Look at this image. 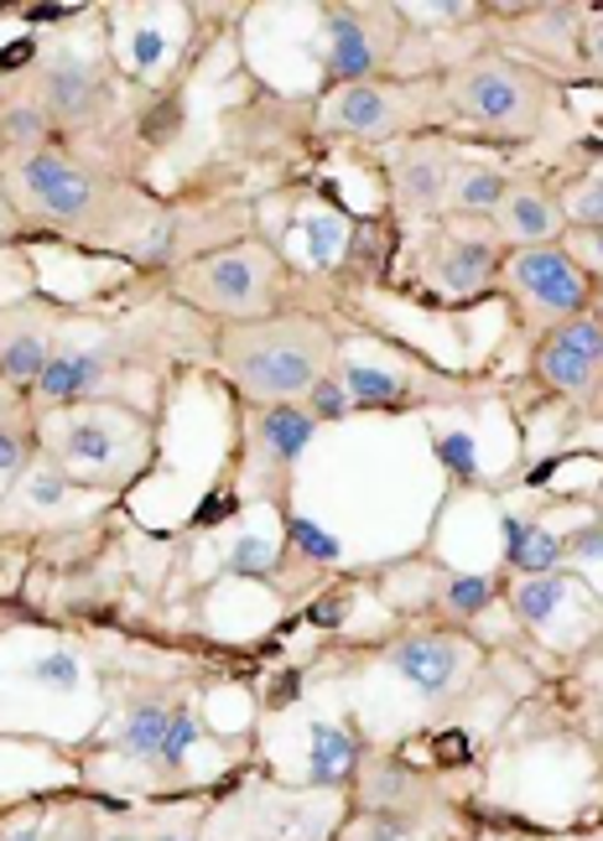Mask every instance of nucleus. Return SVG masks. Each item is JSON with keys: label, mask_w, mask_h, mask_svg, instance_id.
<instances>
[{"label": "nucleus", "mask_w": 603, "mask_h": 841, "mask_svg": "<svg viewBox=\"0 0 603 841\" xmlns=\"http://www.w3.org/2000/svg\"><path fill=\"white\" fill-rule=\"evenodd\" d=\"M21 177H26V187H32V197H37L42 208H53V214L73 218L89 208V197H94V182L79 172V167H68L62 157H47V151H37V157L21 167Z\"/></svg>", "instance_id": "2"}, {"label": "nucleus", "mask_w": 603, "mask_h": 841, "mask_svg": "<svg viewBox=\"0 0 603 841\" xmlns=\"http://www.w3.org/2000/svg\"><path fill=\"white\" fill-rule=\"evenodd\" d=\"M515 281L542 307H557V312H578L583 307V281L567 265V254H557V250H525L515 260Z\"/></svg>", "instance_id": "3"}, {"label": "nucleus", "mask_w": 603, "mask_h": 841, "mask_svg": "<svg viewBox=\"0 0 603 841\" xmlns=\"http://www.w3.org/2000/svg\"><path fill=\"white\" fill-rule=\"evenodd\" d=\"M32 499H37V504H58V499H62V478H37V484H32Z\"/></svg>", "instance_id": "37"}, {"label": "nucleus", "mask_w": 603, "mask_h": 841, "mask_svg": "<svg viewBox=\"0 0 603 841\" xmlns=\"http://www.w3.org/2000/svg\"><path fill=\"white\" fill-rule=\"evenodd\" d=\"M542 374L551 379V385H562V390H583L588 379H593V364H583L578 353L557 349V343H546V353H542Z\"/></svg>", "instance_id": "19"}, {"label": "nucleus", "mask_w": 603, "mask_h": 841, "mask_svg": "<svg viewBox=\"0 0 603 841\" xmlns=\"http://www.w3.org/2000/svg\"><path fill=\"white\" fill-rule=\"evenodd\" d=\"M193 738H198V723L187 717V712H172V723H167V738H161V759L178 763L187 748H193Z\"/></svg>", "instance_id": "25"}, {"label": "nucleus", "mask_w": 603, "mask_h": 841, "mask_svg": "<svg viewBox=\"0 0 603 841\" xmlns=\"http://www.w3.org/2000/svg\"><path fill=\"white\" fill-rule=\"evenodd\" d=\"M161 841H182V837H161Z\"/></svg>", "instance_id": "46"}, {"label": "nucleus", "mask_w": 603, "mask_h": 841, "mask_svg": "<svg viewBox=\"0 0 603 841\" xmlns=\"http://www.w3.org/2000/svg\"><path fill=\"white\" fill-rule=\"evenodd\" d=\"M130 58H136V68H157V58H161V32L141 26V32H136V42H130Z\"/></svg>", "instance_id": "31"}, {"label": "nucleus", "mask_w": 603, "mask_h": 841, "mask_svg": "<svg viewBox=\"0 0 603 841\" xmlns=\"http://www.w3.org/2000/svg\"><path fill=\"white\" fill-rule=\"evenodd\" d=\"M16 463H21V442L11 431H0V473H11Z\"/></svg>", "instance_id": "38"}, {"label": "nucleus", "mask_w": 603, "mask_h": 841, "mask_svg": "<svg viewBox=\"0 0 603 841\" xmlns=\"http://www.w3.org/2000/svg\"><path fill=\"white\" fill-rule=\"evenodd\" d=\"M343 385L354 390V400H369V406H380V400H396L401 395V379L385 370H369V364H349L343 370Z\"/></svg>", "instance_id": "17"}, {"label": "nucleus", "mask_w": 603, "mask_h": 841, "mask_svg": "<svg viewBox=\"0 0 603 841\" xmlns=\"http://www.w3.org/2000/svg\"><path fill=\"white\" fill-rule=\"evenodd\" d=\"M307 395H312V411L318 416H343L354 406V395H343V385H328V379H318Z\"/></svg>", "instance_id": "30"}, {"label": "nucleus", "mask_w": 603, "mask_h": 841, "mask_svg": "<svg viewBox=\"0 0 603 841\" xmlns=\"http://www.w3.org/2000/svg\"><path fill=\"white\" fill-rule=\"evenodd\" d=\"M593 245H599V254H603V229H599V235H593Z\"/></svg>", "instance_id": "44"}, {"label": "nucleus", "mask_w": 603, "mask_h": 841, "mask_svg": "<svg viewBox=\"0 0 603 841\" xmlns=\"http://www.w3.org/2000/svg\"><path fill=\"white\" fill-rule=\"evenodd\" d=\"M58 16H68V5H32L26 11V21H58Z\"/></svg>", "instance_id": "41"}, {"label": "nucleus", "mask_w": 603, "mask_h": 841, "mask_svg": "<svg viewBox=\"0 0 603 841\" xmlns=\"http://www.w3.org/2000/svg\"><path fill=\"white\" fill-rule=\"evenodd\" d=\"M68 452L83 457V463H110L115 457V442H110V431L94 427V421H79V427L68 431Z\"/></svg>", "instance_id": "22"}, {"label": "nucleus", "mask_w": 603, "mask_h": 841, "mask_svg": "<svg viewBox=\"0 0 603 841\" xmlns=\"http://www.w3.org/2000/svg\"><path fill=\"white\" fill-rule=\"evenodd\" d=\"M360 763V743L339 727H312V784H339Z\"/></svg>", "instance_id": "8"}, {"label": "nucleus", "mask_w": 603, "mask_h": 841, "mask_svg": "<svg viewBox=\"0 0 603 841\" xmlns=\"http://www.w3.org/2000/svg\"><path fill=\"white\" fill-rule=\"evenodd\" d=\"M229 514H235V499H229V493H219V499H203L198 525H219V520H229Z\"/></svg>", "instance_id": "33"}, {"label": "nucleus", "mask_w": 603, "mask_h": 841, "mask_svg": "<svg viewBox=\"0 0 603 841\" xmlns=\"http://www.w3.org/2000/svg\"><path fill=\"white\" fill-rule=\"evenodd\" d=\"M47 99H53V110L68 120H79L94 110V99H100V79L83 68L79 58H62L53 73H47Z\"/></svg>", "instance_id": "6"}, {"label": "nucleus", "mask_w": 603, "mask_h": 841, "mask_svg": "<svg viewBox=\"0 0 603 841\" xmlns=\"http://www.w3.org/2000/svg\"><path fill=\"white\" fill-rule=\"evenodd\" d=\"M0 359H5L11 379H42V370H47V353H42V343H37L32 333H26V338H11Z\"/></svg>", "instance_id": "21"}, {"label": "nucleus", "mask_w": 603, "mask_h": 841, "mask_svg": "<svg viewBox=\"0 0 603 841\" xmlns=\"http://www.w3.org/2000/svg\"><path fill=\"white\" fill-rule=\"evenodd\" d=\"M110 841H136V837H110Z\"/></svg>", "instance_id": "45"}, {"label": "nucleus", "mask_w": 603, "mask_h": 841, "mask_svg": "<svg viewBox=\"0 0 603 841\" xmlns=\"http://www.w3.org/2000/svg\"><path fill=\"white\" fill-rule=\"evenodd\" d=\"M339 613H343V598H339V603H322V607H312V618H318V624H333Z\"/></svg>", "instance_id": "42"}, {"label": "nucleus", "mask_w": 603, "mask_h": 841, "mask_svg": "<svg viewBox=\"0 0 603 841\" xmlns=\"http://www.w3.org/2000/svg\"><path fill=\"white\" fill-rule=\"evenodd\" d=\"M224 359L250 395H271V400H286L297 390H312L318 385L322 364H328V333L318 322H265V328H244V333H229L224 343Z\"/></svg>", "instance_id": "1"}, {"label": "nucleus", "mask_w": 603, "mask_h": 841, "mask_svg": "<svg viewBox=\"0 0 603 841\" xmlns=\"http://www.w3.org/2000/svg\"><path fill=\"white\" fill-rule=\"evenodd\" d=\"M37 136H42V115H32V110L5 115V140H37Z\"/></svg>", "instance_id": "32"}, {"label": "nucleus", "mask_w": 603, "mask_h": 841, "mask_svg": "<svg viewBox=\"0 0 603 841\" xmlns=\"http://www.w3.org/2000/svg\"><path fill=\"white\" fill-rule=\"evenodd\" d=\"M333 245H339V229H333L328 218H318V224H312V250H318V260H328Z\"/></svg>", "instance_id": "34"}, {"label": "nucleus", "mask_w": 603, "mask_h": 841, "mask_svg": "<svg viewBox=\"0 0 603 841\" xmlns=\"http://www.w3.org/2000/svg\"><path fill=\"white\" fill-rule=\"evenodd\" d=\"M447 603H453V613H479L489 603V577H458L447 588Z\"/></svg>", "instance_id": "26"}, {"label": "nucleus", "mask_w": 603, "mask_h": 841, "mask_svg": "<svg viewBox=\"0 0 603 841\" xmlns=\"http://www.w3.org/2000/svg\"><path fill=\"white\" fill-rule=\"evenodd\" d=\"M261 442L282 463H292L307 442H312V416H302V411H292V406H276V411H265L261 416Z\"/></svg>", "instance_id": "9"}, {"label": "nucleus", "mask_w": 603, "mask_h": 841, "mask_svg": "<svg viewBox=\"0 0 603 841\" xmlns=\"http://www.w3.org/2000/svg\"><path fill=\"white\" fill-rule=\"evenodd\" d=\"M32 58V42H16V47H0V68H21Z\"/></svg>", "instance_id": "39"}, {"label": "nucleus", "mask_w": 603, "mask_h": 841, "mask_svg": "<svg viewBox=\"0 0 603 841\" xmlns=\"http://www.w3.org/2000/svg\"><path fill=\"white\" fill-rule=\"evenodd\" d=\"M567 546L578 550V556H603V525H599V530H578Z\"/></svg>", "instance_id": "35"}, {"label": "nucleus", "mask_w": 603, "mask_h": 841, "mask_svg": "<svg viewBox=\"0 0 603 841\" xmlns=\"http://www.w3.org/2000/svg\"><path fill=\"white\" fill-rule=\"evenodd\" d=\"M333 115H339V125H349V130H380L390 110H385L380 89H343L339 104H333Z\"/></svg>", "instance_id": "14"}, {"label": "nucleus", "mask_w": 603, "mask_h": 841, "mask_svg": "<svg viewBox=\"0 0 603 841\" xmlns=\"http://www.w3.org/2000/svg\"><path fill=\"white\" fill-rule=\"evenodd\" d=\"M328 37H333V53H328V68H333V79H364L369 73V42H364L360 21L354 16H328Z\"/></svg>", "instance_id": "7"}, {"label": "nucleus", "mask_w": 603, "mask_h": 841, "mask_svg": "<svg viewBox=\"0 0 603 841\" xmlns=\"http://www.w3.org/2000/svg\"><path fill=\"white\" fill-rule=\"evenodd\" d=\"M557 603H562V577H531L521 592H515V613H521L525 624H546L551 613H557Z\"/></svg>", "instance_id": "15"}, {"label": "nucleus", "mask_w": 603, "mask_h": 841, "mask_svg": "<svg viewBox=\"0 0 603 841\" xmlns=\"http://www.w3.org/2000/svg\"><path fill=\"white\" fill-rule=\"evenodd\" d=\"M396 670H401L417 691L443 696L447 681L458 675V649L447 645V639H406V645L396 649Z\"/></svg>", "instance_id": "5"}, {"label": "nucleus", "mask_w": 603, "mask_h": 841, "mask_svg": "<svg viewBox=\"0 0 603 841\" xmlns=\"http://www.w3.org/2000/svg\"><path fill=\"white\" fill-rule=\"evenodd\" d=\"M37 681L68 691V685L79 681V666H73V655H47V660H37Z\"/></svg>", "instance_id": "28"}, {"label": "nucleus", "mask_w": 603, "mask_h": 841, "mask_svg": "<svg viewBox=\"0 0 603 841\" xmlns=\"http://www.w3.org/2000/svg\"><path fill=\"white\" fill-rule=\"evenodd\" d=\"M437 193H443V167L437 161H406V197L411 203H437Z\"/></svg>", "instance_id": "23"}, {"label": "nucleus", "mask_w": 603, "mask_h": 841, "mask_svg": "<svg viewBox=\"0 0 603 841\" xmlns=\"http://www.w3.org/2000/svg\"><path fill=\"white\" fill-rule=\"evenodd\" d=\"M229 567H235V571H271V567H276V550L265 546V541H240Z\"/></svg>", "instance_id": "29"}, {"label": "nucleus", "mask_w": 603, "mask_h": 841, "mask_svg": "<svg viewBox=\"0 0 603 841\" xmlns=\"http://www.w3.org/2000/svg\"><path fill=\"white\" fill-rule=\"evenodd\" d=\"M443 452H447V457H453V463H458V468H463V473H468V468H474V452H468V447H463V442H458V436H453V442H447V447H443Z\"/></svg>", "instance_id": "40"}, {"label": "nucleus", "mask_w": 603, "mask_h": 841, "mask_svg": "<svg viewBox=\"0 0 603 841\" xmlns=\"http://www.w3.org/2000/svg\"><path fill=\"white\" fill-rule=\"evenodd\" d=\"M557 556H562V541H557V535H546V530H525V541L510 550V561H515L521 571H536V577H546Z\"/></svg>", "instance_id": "20"}, {"label": "nucleus", "mask_w": 603, "mask_h": 841, "mask_svg": "<svg viewBox=\"0 0 603 841\" xmlns=\"http://www.w3.org/2000/svg\"><path fill=\"white\" fill-rule=\"evenodd\" d=\"M551 224H557L551 203H542V197H531V193L510 197V229H515V235L542 239V235H551Z\"/></svg>", "instance_id": "18"}, {"label": "nucleus", "mask_w": 603, "mask_h": 841, "mask_svg": "<svg viewBox=\"0 0 603 841\" xmlns=\"http://www.w3.org/2000/svg\"><path fill=\"white\" fill-rule=\"evenodd\" d=\"M167 723H172V712H167V706L141 702L136 712H130V723H125V748H130V753H141V759L161 753V738H167Z\"/></svg>", "instance_id": "13"}, {"label": "nucleus", "mask_w": 603, "mask_h": 841, "mask_svg": "<svg viewBox=\"0 0 603 841\" xmlns=\"http://www.w3.org/2000/svg\"><path fill=\"white\" fill-rule=\"evenodd\" d=\"M578 214L588 218V224H603V182H593L583 193V203H578Z\"/></svg>", "instance_id": "36"}, {"label": "nucleus", "mask_w": 603, "mask_h": 841, "mask_svg": "<svg viewBox=\"0 0 603 841\" xmlns=\"http://www.w3.org/2000/svg\"><path fill=\"white\" fill-rule=\"evenodd\" d=\"M593 58L603 62V32H599V37H593Z\"/></svg>", "instance_id": "43"}, {"label": "nucleus", "mask_w": 603, "mask_h": 841, "mask_svg": "<svg viewBox=\"0 0 603 841\" xmlns=\"http://www.w3.org/2000/svg\"><path fill=\"white\" fill-rule=\"evenodd\" d=\"M208 292L219 296V302H235V307H250L255 302V265L244 260V254H219V260H208Z\"/></svg>", "instance_id": "10"}, {"label": "nucleus", "mask_w": 603, "mask_h": 841, "mask_svg": "<svg viewBox=\"0 0 603 841\" xmlns=\"http://www.w3.org/2000/svg\"><path fill=\"white\" fill-rule=\"evenodd\" d=\"M504 197V182L494 172H474L458 182V203L463 208H483V203H500Z\"/></svg>", "instance_id": "24"}, {"label": "nucleus", "mask_w": 603, "mask_h": 841, "mask_svg": "<svg viewBox=\"0 0 603 841\" xmlns=\"http://www.w3.org/2000/svg\"><path fill=\"white\" fill-rule=\"evenodd\" d=\"M551 343H557V349H567V353H578V359H583V364H593V370L603 364V328H599V322H588V317H572L567 328H557V333H551Z\"/></svg>", "instance_id": "16"}, {"label": "nucleus", "mask_w": 603, "mask_h": 841, "mask_svg": "<svg viewBox=\"0 0 603 841\" xmlns=\"http://www.w3.org/2000/svg\"><path fill=\"white\" fill-rule=\"evenodd\" d=\"M458 104H463V115L483 120V125H504V120L525 115V89L504 68H479V73H468Z\"/></svg>", "instance_id": "4"}, {"label": "nucleus", "mask_w": 603, "mask_h": 841, "mask_svg": "<svg viewBox=\"0 0 603 841\" xmlns=\"http://www.w3.org/2000/svg\"><path fill=\"white\" fill-rule=\"evenodd\" d=\"M489 265H494V254H489V245H453L443 260V281L453 286V292H474L483 275H489Z\"/></svg>", "instance_id": "12"}, {"label": "nucleus", "mask_w": 603, "mask_h": 841, "mask_svg": "<svg viewBox=\"0 0 603 841\" xmlns=\"http://www.w3.org/2000/svg\"><path fill=\"white\" fill-rule=\"evenodd\" d=\"M94 374H100L94 353H58V359H47V370H42V390L58 395V400H68V395L89 390V385H94Z\"/></svg>", "instance_id": "11"}, {"label": "nucleus", "mask_w": 603, "mask_h": 841, "mask_svg": "<svg viewBox=\"0 0 603 841\" xmlns=\"http://www.w3.org/2000/svg\"><path fill=\"white\" fill-rule=\"evenodd\" d=\"M292 541H297L307 556H318V561H333V556H339V541H333V535H322L312 520H292Z\"/></svg>", "instance_id": "27"}]
</instances>
